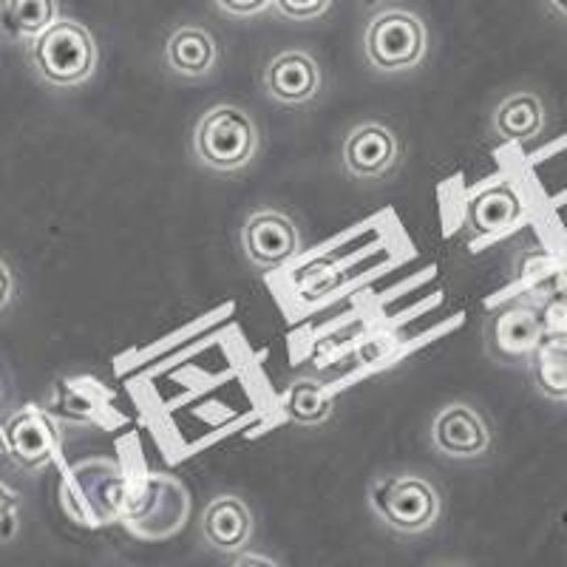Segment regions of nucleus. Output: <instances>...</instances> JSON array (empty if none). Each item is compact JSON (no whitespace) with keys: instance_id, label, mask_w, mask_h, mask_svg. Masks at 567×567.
I'll return each mask as SVG.
<instances>
[{"instance_id":"1","label":"nucleus","mask_w":567,"mask_h":567,"mask_svg":"<svg viewBox=\"0 0 567 567\" xmlns=\"http://www.w3.org/2000/svg\"><path fill=\"white\" fill-rule=\"evenodd\" d=\"M190 151L213 174H239L256 159L258 128L245 109L219 103L199 116L190 134Z\"/></svg>"},{"instance_id":"2","label":"nucleus","mask_w":567,"mask_h":567,"mask_svg":"<svg viewBox=\"0 0 567 567\" xmlns=\"http://www.w3.org/2000/svg\"><path fill=\"white\" fill-rule=\"evenodd\" d=\"M27 58L38 80L52 89H74L97 69V40L78 20L58 18L27 43Z\"/></svg>"},{"instance_id":"3","label":"nucleus","mask_w":567,"mask_h":567,"mask_svg":"<svg viewBox=\"0 0 567 567\" xmlns=\"http://www.w3.org/2000/svg\"><path fill=\"white\" fill-rule=\"evenodd\" d=\"M367 503L374 519L400 536L432 530L443 511L437 488L420 474H383L372 480Z\"/></svg>"},{"instance_id":"4","label":"nucleus","mask_w":567,"mask_h":567,"mask_svg":"<svg viewBox=\"0 0 567 567\" xmlns=\"http://www.w3.org/2000/svg\"><path fill=\"white\" fill-rule=\"evenodd\" d=\"M429 52V32L423 20L403 9L374 14L363 32V54L374 71L400 74L423 63Z\"/></svg>"},{"instance_id":"5","label":"nucleus","mask_w":567,"mask_h":567,"mask_svg":"<svg viewBox=\"0 0 567 567\" xmlns=\"http://www.w3.org/2000/svg\"><path fill=\"white\" fill-rule=\"evenodd\" d=\"M434 452L449 460H483L494 445L488 420L465 400L445 403L432 420Z\"/></svg>"},{"instance_id":"6","label":"nucleus","mask_w":567,"mask_h":567,"mask_svg":"<svg viewBox=\"0 0 567 567\" xmlns=\"http://www.w3.org/2000/svg\"><path fill=\"white\" fill-rule=\"evenodd\" d=\"M7 457L23 471H43L60 452V425L43 409L27 406L3 423Z\"/></svg>"},{"instance_id":"7","label":"nucleus","mask_w":567,"mask_h":567,"mask_svg":"<svg viewBox=\"0 0 567 567\" xmlns=\"http://www.w3.org/2000/svg\"><path fill=\"white\" fill-rule=\"evenodd\" d=\"M241 250L258 270H276L301 252V230L281 210H258L241 227Z\"/></svg>"},{"instance_id":"8","label":"nucleus","mask_w":567,"mask_h":567,"mask_svg":"<svg viewBox=\"0 0 567 567\" xmlns=\"http://www.w3.org/2000/svg\"><path fill=\"white\" fill-rule=\"evenodd\" d=\"M545 341L542 316L528 303H508L485 323V347L499 363H528L536 347Z\"/></svg>"},{"instance_id":"9","label":"nucleus","mask_w":567,"mask_h":567,"mask_svg":"<svg viewBox=\"0 0 567 567\" xmlns=\"http://www.w3.org/2000/svg\"><path fill=\"white\" fill-rule=\"evenodd\" d=\"M400 162V140L389 125L361 123L343 140L341 165L349 179L374 182L392 174Z\"/></svg>"},{"instance_id":"10","label":"nucleus","mask_w":567,"mask_h":567,"mask_svg":"<svg viewBox=\"0 0 567 567\" xmlns=\"http://www.w3.org/2000/svg\"><path fill=\"white\" fill-rule=\"evenodd\" d=\"M261 83H265L267 97L276 100V103L303 105L321 94L323 74L312 54L292 49V52L278 54L267 63Z\"/></svg>"},{"instance_id":"11","label":"nucleus","mask_w":567,"mask_h":567,"mask_svg":"<svg viewBox=\"0 0 567 567\" xmlns=\"http://www.w3.org/2000/svg\"><path fill=\"white\" fill-rule=\"evenodd\" d=\"M256 519L250 505L236 494L213 496L207 508L202 511V539L210 550L219 554H236L247 548Z\"/></svg>"},{"instance_id":"12","label":"nucleus","mask_w":567,"mask_h":567,"mask_svg":"<svg viewBox=\"0 0 567 567\" xmlns=\"http://www.w3.org/2000/svg\"><path fill=\"white\" fill-rule=\"evenodd\" d=\"M523 219V199L508 182H491L480 187L465 207V221L483 239H499Z\"/></svg>"},{"instance_id":"13","label":"nucleus","mask_w":567,"mask_h":567,"mask_svg":"<svg viewBox=\"0 0 567 567\" xmlns=\"http://www.w3.org/2000/svg\"><path fill=\"white\" fill-rule=\"evenodd\" d=\"M219 63V45L202 27H179L165 40V65L176 78L202 80Z\"/></svg>"},{"instance_id":"14","label":"nucleus","mask_w":567,"mask_h":567,"mask_svg":"<svg viewBox=\"0 0 567 567\" xmlns=\"http://www.w3.org/2000/svg\"><path fill=\"white\" fill-rule=\"evenodd\" d=\"M545 103H542L539 94L534 91H514L511 97H505L503 103L494 109V116H491V128L499 140L505 142H523L536 140L545 128Z\"/></svg>"},{"instance_id":"15","label":"nucleus","mask_w":567,"mask_h":567,"mask_svg":"<svg viewBox=\"0 0 567 567\" xmlns=\"http://www.w3.org/2000/svg\"><path fill=\"white\" fill-rule=\"evenodd\" d=\"M58 20V0H3L0 34L14 43H29Z\"/></svg>"},{"instance_id":"16","label":"nucleus","mask_w":567,"mask_h":567,"mask_svg":"<svg viewBox=\"0 0 567 567\" xmlns=\"http://www.w3.org/2000/svg\"><path fill=\"white\" fill-rule=\"evenodd\" d=\"M530 372H534L536 389L545 398L567 400V341L550 338L536 347L530 354Z\"/></svg>"},{"instance_id":"17","label":"nucleus","mask_w":567,"mask_h":567,"mask_svg":"<svg viewBox=\"0 0 567 567\" xmlns=\"http://www.w3.org/2000/svg\"><path fill=\"white\" fill-rule=\"evenodd\" d=\"M281 409L292 423L321 425L332 417V398H329V392L318 381L301 378V381H296L284 392Z\"/></svg>"},{"instance_id":"18","label":"nucleus","mask_w":567,"mask_h":567,"mask_svg":"<svg viewBox=\"0 0 567 567\" xmlns=\"http://www.w3.org/2000/svg\"><path fill=\"white\" fill-rule=\"evenodd\" d=\"M270 7H276V12L287 20H316L332 7V0H272Z\"/></svg>"},{"instance_id":"19","label":"nucleus","mask_w":567,"mask_h":567,"mask_svg":"<svg viewBox=\"0 0 567 567\" xmlns=\"http://www.w3.org/2000/svg\"><path fill=\"white\" fill-rule=\"evenodd\" d=\"M18 499L9 485L0 483V539H9L18 528Z\"/></svg>"},{"instance_id":"20","label":"nucleus","mask_w":567,"mask_h":567,"mask_svg":"<svg viewBox=\"0 0 567 567\" xmlns=\"http://www.w3.org/2000/svg\"><path fill=\"white\" fill-rule=\"evenodd\" d=\"M230 18H252V14L265 12L272 0H213Z\"/></svg>"},{"instance_id":"21","label":"nucleus","mask_w":567,"mask_h":567,"mask_svg":"<svg viewBox=\"0 0 567 567\" xmlns=\"http://www.w3.org/2000/svg\"><path fill=\"white\" fill-rule=\"evenodd\" d=\"M14 290H18V284H14V272L12 267L0 258V312L7 310L9 303H12Z\"/></svg>"},{"instance_id":"22","label":"nucleus","mask_w":567,"mask_h":567,"mask_svg":"<svg viewBox=\"0 0 567 567\" xmlns=\"http://www.w3.org/2000/svg\"><path fill=\"white\" fill-rule=\"evenodd\" d=\"M545 7H548L556 18L567 23V0H545Z\"/></svg>"},{"instance_id":"23","label":"nucleus","mask_w":567,"mask_h":567,"mask_svg":"<svg viewBox=\"0 0 567 567\" xmlns=\"http://www.w3.org/2000/svg\"><path fill=\"white\" fill-rule=\"evenodd\" d=\"M367 3H374V0H367Z\"/></svg>"}]
</instances>
